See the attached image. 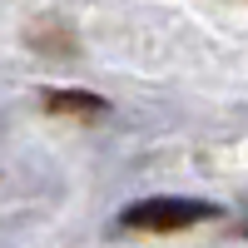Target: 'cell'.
Segmentation results:
<instances>
[{"label": "cell", "instance_id": "obj_1", "mask_svg": "<svg viewBox=\"0 0 248 248\" xmlns=\"http://www.w3.org/2000/svg\"><path fill=\"white\" fill-rule=\"evenodd\" d=\"M199 218H214L209 203H189V199H149V203H134L129 214H124V223L129 229H189V223Z\"/></svg>", "mask_w": 248, "mask_h": 248}]
</instances>
